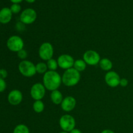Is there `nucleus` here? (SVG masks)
Wrapping results in <instances>:
<instances>
[{
  "instance_id": "nucleus-1",
  "label": "nucleus",
  "mask_w": 133,
  "mask_h": 133,
  "mask_svg": "<svg viewBox=\"0 0 133 133\" xmlns=\"http://www.w3.org/2000/svg\"><path fill=\"white\" fill-rule=\"evenodd\" d=\"M62 83V77L57 71L48 70L43 76V84L51 92L58 90Z\"/></svg>"
},
{
  "instance_id": "nucleus-2",
  "label": "nucleus",
  "mask_w": 133,
  "mask_h": 133,
  "mask_svg": "<svg viewBox=\"0 0 133 133\" xmlns=\"http://www.w3.org/2000/svg\"><path fill=\"white\" fill-rule=\"evenodd\" d=\"M81 80V73L74 68L65 70L62 76V82L65 86L72 87L77 85Z\"/></svg>"
},
{
  "instance_id": "nucleus-3",
  "label": "nucleus",
  "mask_w": 133,
  "mask_h": 133,
  "mask_svg": "<svg viewBox=\"0 0 133 133\" xmlns=\"http://www.w3.org/2000/svg\"><path fill=\"white\" fill-rule=\"evenodd\" d=\"M18 70L23 76L32 77L36 74V66L32 62L27 60L22 61L18 64Z\"/></svg>"
},
{
  "instance_id": "nucleus-4",
  "label": "nucleus",
  "mask_w": 133,
  "mask_h": 133,
  "mask_svg": "<svg viewBox=\"0 0 133 133\" xmlns=\"http://www.w3.org/2000/svg\"><path fill=\"white\" fill-rule=\"evenodd\" d=\"M6 47L10 51L18 53L24 48V41L20 36L12 35L8 38Z\"/></svg>"
},
{
  "instance_id": "nucleus-5",
  "label": "nucleus",
  "mask_w": 133,
  "mask_h": 133,
  "mask_svg": "<svg viewBox=\"0 0 133 133\" xmlns=\"http://www.w3.org/2000/svg\"><path fill=\"white\" fill-rule=\"evenodd\" d=\"M54 55V49L51 43L44 42L40 45L38 49L39 57L44 61H48L53 58Z\"/></svg>"
},
{
  "instance_id": "nucleus-6",
  "label": "nucleus",
  "mask_w": 133,
  "mask_h": 133,
  "mask_svg": "<svg viewBox=\"0 0 133 133\" xmlns=\"http://www.w3.org/2000/svg\"><path fill=\"white\" fill-rule=\"evenodd\" d=\"M76 122L74 116L70 114H64L59 119L60 127L63 131L70 132L75 127Z\"/></svg>"
},
{
  "instance_id": "nucleus-7",
  "label": "nucleus",
  "mask_w": 133,
  "mask_h": 133,
  "mask_svg": "<svg viewBox=\"0 0 133 133\" xmlns=\"http://www.w3.org/2000/svg\"><path fill=\"white\" fill-rule=\"evenodd\" d=\"M37 18V13L32 8H27L21 12L19 20L23 25H30L33 23Z\"/></svg>"
},
{
  "instance_id": "nucleus-8",
  "label": "nucleus",
  "mask_w": 133,
  "mask_h": 133,
  "mask_svg": "<svg viewBox=\"0 0 133 133\" xmlns=\"http://www.w3.org/2000/svg\"><path fill=\"white\" fill-rule=\"evenodd\" d=\"M45 91L46 89L44 84L40 83H37L34 84L31 88L30 95L35 101L42 100L45 96Z\"/></svg>"
},
{
  "instance_id": "nucleus-9",
  "label": "nucleus",
  "mask_w": 133,
  "mask_h": 133,
  "mask_svg": "<svg viewBox=\"0 0 133 133\" xmlns=\"http://www.w3.org/2000/svg\"><path fill=\"white\" fill-rule=\"evenodd\" d=\"M83 60L89 66H96L99 64L101 57L99 54L94 50H88L83 54Z\"/></svg>"
},
{
  "instance_id": "nucleus-10",
  "label": "nucleus",
  "mask_w": 133,
  "mask_h": 133,
  "mask_svg": "<svg viewBox=\"0 0 133 133\" xmlns=\"http://www.w3.org/2000/svg\"><path fill=\"white\" fill-rule=\"evenodd\" d=\"M58 67L63 70H68L74 67V64L75 60L72 56L68 54H62L60 55L57 58Z\"/></svg>"
},
{
  "instance_id": "nucleus-11",
  "label": "nucleus",
  "mask_w": 133,
  "mask_h": 133,
  "mask_svg": "<svg viewBox=\"0 0 133 133\" xmlns=\"http://www.w3.org/2000/svg\"><path fill=\"white\" fill-rule=\"evenodd\" d=\"M120 77L114 71H109L105 74V81L106 84L111 88H116L119 85Z\"/></svg>"
},
{
  "instance_id": "nucleus-12",
  "label": "nucleus",
  "mask_w": 133,
  "mask_h": 133,
  "mask_svg": "<svg viewBox=\"0 0 133 133\" xmlns=\"http://www.w3.org/2000/svg\"><path fill=\"white\" fill-rule=\"evenodd\" d=\"M7 100L10 105L12 106L19 105L23 100L22 92L19 90H12L8 94Z\"/></svg>"
},
{
  "instance_id": "nucleus-13",
  "label": "nucleus",
  "mask_w": 133,
  "mask_h": 133,
  "mask_svg": "<svg viewBox=\"0 0 133 133\" xmlns=\"http://www.w3.org/2000/svg\"><path fill=\"white\" fill-rule=\"evenodd\" d=\"M77 105V101L73 96H66L63 99L61 104V109L63 111L70 112L75 108Z\"/></svg>"
},
{
  "instance_id": "nucleus-14",
  "label": "nucleus",
  "mask_w": 133,
  "mask_h": 133,
  "mask_svg": "<svg viewBox=\"0 0 133 133\" xmlns=\"http://www.w3.org/2000/svg\"><path fill=\"white\" fill-rule=\"evenodd\" d=\"M12 12L10 8L4 7L0 10V23L7 24L11 21Z\"/></svg>"
},
{
  "instance_id": "nucleus-15",
  "label": "nucleus",
  "mask_w": 133,
  "mask_h": 133,
  "mask_svg": "<svg viewBox=\"0 0 133 133\" xmlns=\"http://www.w3.org/2000/svg\"><path fill=\"white\" fill-rule=\"evenodd\" d=\"M50 98L51 100L52 103L55 105H61L62 101H63V96L61 92L58 90L52 91L50 95Z\"/></svg>"
},
{
  "instance_id": "nucleus-16",
  "label": "nucleus",
  "mask_w": 133,
  "mask_h": 133,
  "mask_svg": "<svg viewBox=\"0 0 133 133\" xmlns=\"http://www.w3.org/2000/svg\"><path fill=\"white\" fill-rule=\"evenodd\" d=\"M99 67L101 70L107 71V72L109 71H111L113 67L112 62L107 58H101L99 63Z\"/></svg>"
},
{
  "instance_id": "nucleus-17",
  "label": "nucleus",
  "mask_w": 133,
  "mask_h": 133,
  "mask_svg": "<svg viewBox=\"0 0 133 133\" xmlns=\"http://www.w3.org/2000/svg\"><path fill=\"white\" fill-rule=\"evenodd\" d=\"M87 64L83 59L75 60L74 64V68L79 72H83L87 68Z\"/></svg>"
},
{
  "instance_id": "nucleus-18",
  "label": "nucleus",
  "mask_w": 133,
  "mask_h": 133,
  "mask_svg": "<svg viewBox=\"0 0 133 133\" xmlns=\"http://www.w3.org/2000/svg\"><path fill=\"white\" fill-rule=\"evenodd\" d=\"M45 109V105L44 103L42 100H37L35 101L32 105V109L36 113H41Z\"/></svg>"
},
{
  "instance_id": "nucleus-19",
  "label": "nucleus",
  "mask_w": 133,
  "mask_h": 133,
  "mask_svg": "<svg viewBox=\"0 0 133 133\" xmlns=\"http://www.w3.org/2000/svg\"><path fill=\"white\" fill-rule=\"evenodd\" d=\"M36 74H45L48 71L47 64L44 62H40L36 64Z\"/></svg>"
},
{
  "instance_id": "nucleus-20",
  "label": "nucleus",
  "mask_w": 133,
  "mask_h": 133,
  "mask_svg": "<svg viewBox=\"0 0 133 133\" xmlns=\"http://www.w3.org/2000/svg\"><path fill=\"white\" fill-rule=\"evenodd\" d=\"M12 133H30V130L27 125L21 123L16 126Z\"/></svg>"
},
{
  "instance_id": "nucleus-21",
  "label": "nucleus",
  "mask_w": 133,
  "mask_h": 133,
  "mask_svg": "<svg viewBox=\"0 0 133 133\" xmlns=\"http://www.w3.org/2000/svg\"><path fill=\"white\" fill-rule=\"evenodd\" d=\"M46 64L47 66H48V70H49V71H56L58 68L57 61L53 58L47 61Z\"/></svg>"
},
{
  "instance_id": "nucleus-22",
  "label": "nucleus",
  "mask_w": 133,
  "mask_h": 133,
  "mask_svg": "<svg viewBox=\"0 0 133 133\" xmlns=\"http://www.w3.org/2000/svg\"><path fill=\"white\" fill-rule=\"evenodd\" d=\"M10 9L12 14H18L22 10V6L18 3H12L10 6Z\"/></svg>"
},
{
  "instance_id": "nucleus-23",
  "label": "nucleus",
  "mask_w": 133,
  "mask_h": 133,
  "mask_svg": "<svg viewBox=\"0 0 133 133\" xmlns=\"http://www.w3.org/2000/svg\"><path fill=\"white\" fill-rule=\"evenodd\" d=\"M17 56H18L19 59L24 61V60H26V58H27V56H28V53H27V51L23 49L17 53Z\"/></svg>"
},
{
  "instance_id": "nucleus-24",
  "label": "nucleus",
  "mask_w": 133,
  "mask_h": 133,
  "mask_svg": "<svg viewBox=\"0 0 133 133\" xmlns=\"http://www.w3.org/2000/svg\"><path fill=\"white\" fill-rule=\"evenodd\" d=\"M6 83L5 79L0 78V93H2L6 90Z\"/></svg>"
},
{
  "instance_id": "nucleus-25",
  "label": "nucleus",
  "mask_w": 133,
  "mask_h": 133,
  "mask_svg": "<svg viewBox=\"0 0 133 133\" xmlns=\"http://www.w3.org/2000/svg\"><path fill=\"white\" fill-rule=\"evenodd\" d=\"M8 76V72L5 69H0V78L5 79Z\"/></svg>"
},
{
  "instance_id": "nucleus-26",
  "label": "nucleus",
  "mask_w": 133,
  "mask_h": 133,
  "mask_svg": "<svg viewBox=\"0 0 133 133\" xmlns=\"http://www.w3.org/2000/svg\"><path fill=\"white\" fill-rule=\"evenodd\" d=\"M129 84V81L127 79L125 78H122L120 79V82H119V86L122 87H126Z\"/></svg>"
},
{
  "instance_id": "nucleus-27",
  "label": "nucleus",
  "mask_w": 133,
  "mask_h": 133,
  "mask_svg": "<svg viewBox=\"0 0 133 133\" xmlns=\"http://www.w3.org/2000/svg\"><path fill=\"white\" fill-rule=\"evenodd\" d=\"M69 133H83V132H81V130L75 128L74 129H73L72 131H70V132Z\"/></svg>"
},
{
  "instance_id": "nucleus-28",
  "label": "nucleus",
  "mask_w": 133,
  "mask_h": 133,
  "mask_svg": "<svg viewBox=\"0 0 133 133\" xmlns=\"http://www.w3.org/2000/svg\"><path fill=\"white\" fill-rule=\"evenodd\" d=\"M101 133H115L113 131L110 129H105L102 131Z\"/></svg>"
},
{
  "instance_id": "nucleus-29",
  "label": "nucleus",
  "mask_w": 133,
  "mask_h": 133,
  "mask_svg": "<svg viewBox=\"0 0 133 133\" xmlns=\"http://www.w3.org/2000/svg\"><path fill=\"white\" fill-rule=\"evenodd\" d=\"M10 2H12V3H18L19 4L20 3H22L23 1V0H10Z\"/></svg>"
},
{
  "instance_id": "nucleus-30",
  "label": "nucleus",
  "mask_w": 133,
  "mask_h": 133,
  "mask_svg": "<svg viewBox=\"0 0 133 133\" xmlns=\"http://www.w3.org/2000/svg\"><path fill=\"white\" fill-rule=\"evenodd\" d=\"M25 1H27L29 3H33L36 1V0H25Z\"/></svg>"
},
{
  "instance_id": "nucleus-31",
  "label": "nucleus",
  "mask_w": 133,
  "mask_h": 133,
  "mask_svg": "<svg viewBox=\"0 0 133 133\" xmlns=\"http://www.w3.org/2000/svg\"><path fill=\"white\" fill-rule=\"evenodd\" d=\"M59 133H69V132H66V131H62V132H60Z\"/></svg>"
}]
</instances>
